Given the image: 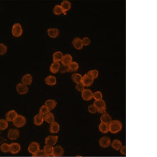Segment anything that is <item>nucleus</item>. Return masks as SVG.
Returning a JSON list of instances; mask_svg holds the SVG:
<instances>
[{"label":"nucleus","mask_w":157,"mask_h":157,"mask_svg":"<svg viewBox=\"0 0 157 157\" xmlns=\"http://www.w3.org/2000/svg\"><path fill=\"white\" fill-rule=\"evenodd\" d=\"M44 151L46 156H53V154L54 147L49 145H46L44 147Z\"/></svg>","instance_id":"29"},{"label":"nucleus","mask_w":157,"mask_h":157,"mask_svg":"<svg viewBox=\"0 0 157 157\" xmlns=\"http://www.w3.org/2000/svg\"><path fill=\"white\" fill-rule=\"evenodd\" d=\"M60 65L59 62H53L50 67V70L51 73L55 74L58 73L60 69Z\"/></svg>","instance_id":"25"},{"label":"nucleus","mask_w":157,"mask_h":157,"mask_svg":"<svg viewBox=\"0 0 157 157\" xmlns=\"http://www.w3.org/2000/svg\"><path fill=\"white\" fill-rule=\"evenodd\" d=\"M112 120V118L111 116L107 112L103 114L100 117L101 122L106 124H109Z\"/></svg>","instance_id":"22"},{"label":"nucleus","mask_w":157,"mask_h":157,"mask_svg":"<svg viewBox=\"0 0 157 157\" xmlns=\"http://www.w3.org/2000/svg\"><path fill=\"white\" fill-rule=\"evenodd\" d=\"M60 5L63 10V13H65L67 11L71 9L72 4L69 1L64 0L62 2Z\"/></svg>","instance_id":"21"},{"label":"nucleus","mask_w":157,"mask_h":157,"mask_svg":"<svg viewBox=\"0 0 157 157\" xmlns=\"http://www.w3.org/2000/svg\"><path fill=\"white\" fill-rule=\"evenodd\" d=\"M87 74L94 80L96 78H97L99 76V71L97 70L94 69L88 71Z\"/></svg>","instance_id":"34"},{"label":"nucleus","mask_w":157,"mask_h":157,"mask_svg":"<svg viewBox=\"0 0 157 157\" xmlns=\"http://www.w3.org/2000/svg\"><path fill=\"white\" fill-rule=\"evenodd\" d=\"M20 135L19 130L15 129H10L8 133V137L12 140H16L19 137Z\"/></svg>","instance_id":"8"},{"label":"nucleus","mask_w":157,"mask_h":157,"mask_svg":"<svg viewBox=\"0 0 157 157\" xmlns=\"http://www.w3.org/2000/svg\"><path fill=\"white\" fill-rule=\"evenodd\" d=\"M16 90L19 94L24 95L28 93L29 88L23 83H20L17 84L16 86Z\"/></svg>","instance_id":"9"},{"label":"nucleus","mask_w":157,"mask_h":157,"mask_svg":"<svg viewBox=\"0 0 157 157\" xmlns=\"http://www.w3.org/2000/svg\"><path fill=\"white\" fill-rule=\"evenodd\" d=\"M73 62V57L69 54L64 55L63 59L61 61V63L63 65L68 66Z\"/></svg>","instance_id":"17"},{"label":"nucleus","mask_w":157,"mask_h":157,"mask_svg":"<svg viewBox=\"0 0 157 157\" xmlns=\"http://www.w3.org/2000/svg\"><path fill=\"white\" fill-rule=\"evenodd\" d=\"M59 71L61 73H65L68 72V66H65L63 65H61Z\"/></svg>","instance_id":"44"},{"label":"nucleus","mask_w":157,"mask_h":157,"mask_svg":"<svg viewBox=\"0 0 157 157\" xmlns=\"http://www.w3.org/2000/svg\"><path fill=\"white\" fill-rule=\"evenodd\" d=\"M84 86L82 82H79L76 84V89L78 92H82L85 89Z\"/></svg>","instance_id":"42"},{"label":"nucleus","mask_w":157,"mask_h":157,"mask_svg":"<svg viewBox=\"0 0 157 157\" xmlns=\"http://www.w3.org/2000/svg\"><path fill=\"white\" fill-rule=\"evenodd\" d=\"M44 120V117L41 114H37L34 117V124L36 126H41L43 123Z\"/></svg>","instance_id":"20"},{"label":"nucleus","mask_w":157,"mask_h":157,"mask_svg":"<svg viewBox=\"0 0 157 157\" xmlns=\"http://www.w3.org/2000/svg\"><path fill=\"white\" fill-rule=\"evenodd\" d=\"M60 125L56 121H54L50 125V131L51 133H58L60 130Z\"/></svg>","instance_id":"24"},{"label":"nucleus","mask_w":157,"mask_h":157,"mask_svg":"<svg viewBox=\"0 0 157 157\" xmlns=\"http://www.w3.org/2000/svg\"><path fill=\"white\" fill-rule=\"evenodd\" d=\"M9 127V123L7 120L4 119H0V130H4Z\"/></svg>","instance_id":"37"},{"label":"nucleus","mask_w":157,"mask_h":157,"mask_svg":"<svg viewBox=\"0 0 157 157\" xmlns=\"http://www.w3.org/2000/svg\"><path fill=\"white\" fill-rule=\"evenodd\" d=\"M44 120L49 124H52L55 121V117L53 113L50 112L44 116Z\"/></svg>","instance_id":"32"},{"label":"nucleus","mask_w":157,"mask_h":157,"mask_svg":"<svg viewBox=\"0 0 157 157\" xmlns=\"http://www.w3.org/2000/svg\"><path fill=\"white\" fill-rule=\"evenodd\" d=\"M111 140L109 137L103 136L99 139V145L103 148H107L111 145Z\"/></svg>","instance_id":"5"},{"label":"nucleus","mask_w":157,"mask_h":157,"mask_svg":"<svg viewBox=\"0 0 157 157\" xmlns=\"http://www.w3.org/2000/svg\"><path fill=\"white\" fill-rule=\"evenodd\" d=\"M40 149V146L39 143L36 141L31 142L28 147V150L29 153L33 154Z\"/></svg>","instance_id":"11"},{"label":"nucleus","mask_w":157,"mask_h":157,"mask_svg":"<svg viewBox=\"0 0 157 157\" xmlns=\"http://www.w3.org/2000/svg\"><path fill=\"white\" fill-rule=\"evenodd\" d=\"M17 116L18 114L15 110H10L6 114V120L9 122H13Z\"/></svg>","instance_id":"16"},{"label":"nucleus","mask_w":157,"mask_h":157,"mask_svg":"<svg viewBox=\"0 0 157 157\" xmlns=\"http://www.w3.org/2000/svg\"><path fill=\"white\" fill-rule=\"evenodd\" d=\"M50 109H48V108L45 105H44L41 107L40 110H39V114L44 117L48 113H50Z\"/></svg>","instance_id":"33"},{"label":"nucleus","mask_w":157,"mask_h":157,"mask_svg":"<svg viewBox=\"0 0 157 157\" xmlns=\"http://www.w3.org/2000/svg\"><path fill=\"white\" fill-rule=\"evenodd\" d=\"M23 29L20 24L16 23L13 25L12 29V33L15 37H20L22 35Z\"/></svg>","instance_id":"2"},{"label":"nucleus","mask_w":157,"mask_h":157,"mask_svg":"<svg viewBox=\"0 0 157 157\" xmlns=\"http://www.w3.org/2000/svg\"><path fill=\"white\" fill-rule=\"evenodd\" d=\"M57 103L56 101L52 99H49L45 102V105L48 108L50 111L52 110L56 107Z\"/></svg>","instance_id":"28"},{"label":"nucleus","mask_w":157,"mask_h":157,"mask_svg":"<svg viewBox=\"0 0 157 157\" xmlns=\"http://www.w3.org/2000/svg\"><path fill=\"white\" fill-rule=\"evenodd\" d=\"M109 132L112 134H116L121 131L123 128V125L120 120H112L109 124Z\"/></svg>","instance_id":"1"},{"label":"nucleus","mask_w":157,"mask_h":157,"mask_svg":"<svg viewBox=\"0 0 157 157\" xmlns=\"http://www.w3.org/2000/svg\"><path fill=\"white\" fill-rule=\"evenodd\" d=\"M10 145V152L12 154H17L20 151L21 147L19 143L14 142V143H11Z\"/></svg>","instance_id":"12"},{"label":"nucleus","mask_w":157,"mask_h":157,"mask_svg":"<svg viewBox=\"0 0 157 157\" xmlns=\"http://www.w3.org/2000/svg\"><path fill=\"white\" fill-rule=\"evenodd\" d=\"M79 69V65L77 62L73 61L68 66V72L73 73L76 72Z\"/></svg>","instance_id":"27"},{"label":"nucleus","mask_w":157,"mask_h":157,"mask_svg":"<svg viewBox=\"0 0 157 157\" xmlns=\"http://www.w3.org/2000/svg\"><path fill=\"white\" fill-rule=\"evenodd\" d=\"M58 138V136H48L45 138V144L46 145L54 147V146L57 143Z\"/></svg>","instance_id":"7"},{"label":"nucleus","mask_w":157,"mask_h":157,"mask_svg":"<svg viewBox=\"0 0 157 157\" xmlns=\"http://www.w3.org/2000/svg\"><path fill=\"white\" fill-rule=\"evenodd\" d=\"M111 146L116 150H119L123 146L122 142L118 139H115L111 142Z\"/></svg>","instance_id":"23"},{"label":"nucleus","mask_w":157,"mask_h":157,"mask_svg":"<svg viewBox=\"0 0 157 157\" xmlns=\"http://www.w3.org/2000/svg\"><path fill=\"white\" fill-rule=\"evenodd\" d=\"M120 153L122 155L125 156L126 154V146H123L119 150Z\"/></svg>","instance_id":"45"},{"label":"nucleus","mask_w":157,"mask_h":157,"mask_svg":"<svg viewBox=\"0 0 157 157\" xmlns=\"http://www.w3.org/2000/svg\"><path fill=\"white\" fill-rule=\"evenodd\" d=\"M64 54L61 51H57L53 55V60L54 62H59L61 61Z\"/></svg>","instance_id":"26"},{"label":"nucleus","mask_w":157,"mask_h":157,"mask_svg":"<svg viewBox=\"0 0 157 157\" xmlns=\"http://www.w3.org/2000/svg\"><path fill=\"white\" fill-rule=\"evenodd\" d=\"M8 47L2 43H0V55H3L7 53Z\"/></svg>","instance_id":"39"},{"label":"nucleus","mask_w":157,"mask_h":157,"mask_svg":"<svg viewBox=\"0 0 157 157\" xmlns=\"http://www.w3.org/2000/svg\"><path fill=\"white\" fill-rule=\"evenodd\" d=\"M33 80V77L31 75L26 74L23 76L22 78V83L26 85H30L32 84Z\"/></svg>","instance_id":"13"},{"label":"nucleus","mask_w":157,"mask_h":157,"mask_svg":"<svg viewBox=\"0 0 157 157\" xmlns=\"http://www.w3.org/2000/svg\"><path fill=\"white\" fill-rule=\"evenodd\" d=\"M103 95L102 92L100 91H97L93 93V98L95 100V101L103 99Z\"/></svg>","instance_id":"36"},{"label":"nucleus","mask_w":157,"mask_h":157,"mask_svg":"<svg viewBox=\"0 0 157 157\" xmlns=\"http://www.w3.org/2000/svg\"><path fill=\"white\" fill-rule=\"evenodd\" d=\"M53 12L56 15H59L63 13V10H62L61 5H55L53 9Z\"/></svg>","instance_id":"38"},{"label":"nucleus","mask_w":157,"mask_h":157,"mask_svg":"<svg viewBox=\"0 0 157 157\" xmlns=\"http://www.w3.org/2000/svg\"><path fill=\"white\" fill-rule=\"evenodd\" d=\"M73 44L75 48L77 50H82L83 45L82 39L79 37H75L73 41Z\"/></svg>","instance_id":"18"},{"label":"nucleus","mask_w":157,"mask_h":157,"mask_svg":"<svg viewBox=\"0 0 157 157\" xmlns=\"http://www.w3.org/2000/svg\"><path fill=\"white\" fill-rule=\"evenodd\" d=\"M45 82L47 85L53 86L55 85L57 83V80L56 77L53 75H49L46 77L45 78Z\"/></svg>","instance_id":"19"},{"label":"nucleus","mask_w":157,"mask_h":157,"mask_svg":"<svg viewBox=\"0 0 157 157\" xmlns=\"http://www.w3.org/2000/svg\"><path fill=\"white\" fill-rule=\"evenodd\" d=\"M82 41L84 46H87L89 45L91 42L90 38L87 37H84L82 39Z\"/></svg>","instance_id":"43"},{"label":"nucleus","mask_w":157,"mask_h":157,"mask_svg":"<svg viewBox=\"0 0 157 157\" xmlns=\"http://www.w3.org/2000/svg\"><path fill=\"white\" fill-rule=\"evenodd\" d=\"M83 99L85 101H89L93 98V93L90 89L85 88L81 92Z\"/></svg>","instance_id":"10"},{"label":"nucleus","mask_w":157,"mask_h":157,"mask_svg":"<svg viewBox=\"0 0 157 157\" xmlns=\"http://www.w3.org/2000/svg\"><path fill=\"white\" fill-rule=\"evenodd\" d=\"M98 128L100 132L103 133H107L109 132V124H105L101 122L99 124Z\"/></svg>","instance_id":"30"},{"label":"nucleus","mask_w":157,"mask_h":157,"mask_svg":"<svg viewBox=\"0 0 157 157\" xmlns=\"http://www.w3.org/2000/svg\"><path fill=\"white\" fill-rule=\"evenodd\" d=\"M64 153V150L61 146L58 145L56 147H54L52 156H61L63 155Z\"/></svg>","instance_id":"15"},{"label":"nucleus","mask_w":157,"mask_h":157,"mask_svg":"<svg viewBox=\"0 0 157 157\" xmlns=\"http://www.w3.org/2000/svg\"><path fill=\"white\" fill-rule=\"evenodd\" d=\"M94 80L90 76L86 74L83 76L81 82L82 83L85 87H89L93 84Z\"/></svg>","instance_id":"6"},{"label":"nucleus","mask_w":157,"mask_h":157,"mask_svg":"<svg viewBox=\"0 0 157 157\" xmlns=\"http://www.w3.org/2000/svg\"><path fill=\"white\" fill-rule=\"evenodd\" d=\"M32 156L33 157H44L46 156V155L43 150L40 149L33 154Z\"/></svg>","instance_id":"40"},{"label":"nucleus","mask_w":157,"mask_h":157,"mask_svg":"<svg viewBox=\"0 0 157 157\" xmlns=\"http://www.w3.org/2000/svg\"><path fill=\"white\" fill-rule=\"evenodd\" d=\"M26 123V118L24 116L21 115H18L17 117L13 121V124L14 126L18 128H21L24 126Z\"/></svg>","instance_id":"3"},{"label":"nucleus","mask_w":157,"mask_h":157,"mask_svg":"<svg viewBox=\"0 0 157 157\" xmlns=\"http://www.w3.org/2000/svg\"><path fill=\"white\" fill-rule=\"evenodd\" d=\"M47 33L49 37L52 38L58 37L60 33L59 29L56 28H49L47 29Z\"/></svg>","instance_id":"14"},{"label":"nucleus","mask_w":157,"mask_h":157,"mask_svg":"<svg viewBox=\"0 0 157 157\" xmlns=\"http://www.w3.org/2000/svg\"><path fill=\"white\" fill-rule=\"evenodd\" d=\"M93 104L96 108L97 112L102 114L106 112V105L105 102L103 99L95 101Z\"/></svg>","instance_id":"4"},{"label":"nucleus","mask_w":157,"mask_h":157,"mask_svg":"<svg viewBox=\"0 0 157 157\" xmlns=\"http://www.w3.org/2000/svg\"><path fill=\"white\" fill-rule=\"evenodd\" d=\"M0 149L2 152L7 153L10 152V145L7 143H4L1 145Z\"/></svg>","instance_id":"35"},{"label":"nucleus","mask_w":157,"mask_h":157,"mask_svg":"<svg viewBox=\"0 0 157 157\" xmlns=\"http://www.w3.org/2000/svg\"><path fill=\"white\" fill-rule=\"evenodd\" d=\"M88 111L92 114H96L97 112V109L94 104H92L88 106Z\"/></svg>","instance_id":"41"},{"label":"nucleus","mask_w":157,"mask_h":157,"mask_svg":"<svg viewBox=\"0 0 157 157\" xmlns=\"http://www.w3.org/2000/svg\"><path fill=\"white\" fill-rule=\"evenodd\" d=\"M82 78V76L78 73H75L73 74L71 76V78H72L73 82L76 84L81 82Z\"/></svg>","instance_id":"31"}]
</instances>
